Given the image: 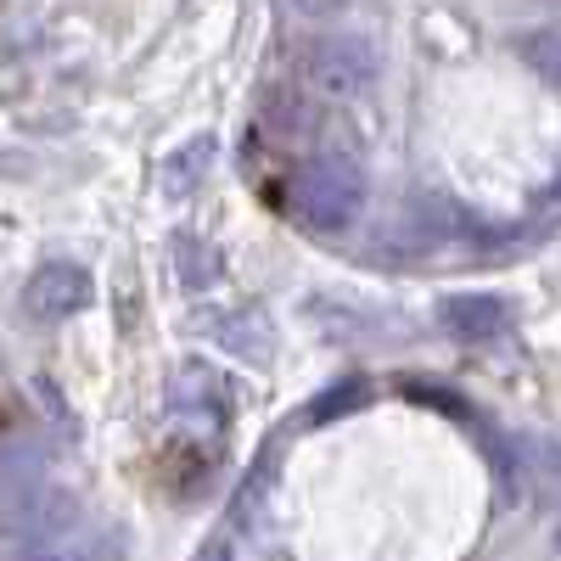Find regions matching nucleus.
<instances>
[{
  "label": "nucleus",
  "instance_id": "nucleus-2",
  "mask_svg": "<svg viewBox=\"0 0 561 561\" xmlns=\"http://www.w3.org/2000/svg\"><path fill=\"white\" fill-rule=\"evenodd\" d=\"M377 68H382V57H377V45H370L365 34H325V39L309 45V57H304V79L325 102L365 96V90L377 84Z\"/></svg>",
  "mask_w": 561,
  "mask_h": 561
},
{
  "label": "nucleus",
  "instance_id": "nucleus-3",
  "mask_svg": "<svg viewBox=\"0 0 561 561\" xmlns=\"http://www.w3.org/2000/svg\"><path fill=\"white\" fill-rule=\"evenodd\" d=\"M90 298H96V280H90L84 264H39L34 280L23 287V309L34 320H68L90 309Z\"/></svg>",
  "mask_w": 561,
  "mask_h": 561
},
{
  "label": "nucleus",
  "instance_id": "nucleus-1",
  "mask_svg": "<svg viewBox=\"0 0 561 561\" xmlns=\"http://www.w3.org/2000/svg\"><path fill=\"white\" fill-rule=\"evenodd\" d=\"M287 208L304 230H320V237H343L348 225H359L365 208L359 152L343 147V140H325L320 152H309L287 180Z\"/></svg>",
  "mask_w": 561,
  "mask_h": 561
},
{
  "label": "nucleus",
  "instance_id": "nucleus-5",
  "mask_svg": "<svg viewBox=\"0 0 561 561\" xmlns=\"http://www.w3.org/2000/svg\"><path fill=\"white\" fill-rule=\"evenodd\" d=\"M365 399H370V382H359V377H348V382H337V388H325V393L309 404V427H320V421H337V415L359 410Z\"/></svg>",
  "mask_w": 561,
  "mask_h": 561
},
{
  "label": "nucleus",
  "instance_id": "nucleus-8",
  "mask_svg": "<svg viewBox=\"0 0 561 561\" xmlns=\"http://www.w3.org/2000/svg\"><path fill=\"white\" fill-rule=\"evenodd\" d=\"M556 550H561V523H556Z\"/></svg>",
  "mask_w": 561,
  "mask_h": 561
},
{
  "label": "nucleus",
  "instance_id": "nucleus-6",
  "mask_svg": "<svg viewBox=\"0 0 561 561\" xmlns=\"http://www.w3.org/2000/svg\"><path fill=\"white\" fill-rule=\"evenodd\" d=\"M523 57H528V68H534L539 79L561 84V34H556V28L528 34V39H523Z\"/></svg>",
  "mask_w": 561,
  "mask_h": 561
},
{
  "label": "nucleus",
  "instance_id": "nucleus-7",
  "mask_svg": "<svg viewBox=\"0 0 561 561\" xmlns=\"http://www.w3.org/2000/svg\"><path fill=\"white\" fill-rule=\"evenodd\" d=\"M208 158H214V135H197V152L185 147V152H174V158H169V180H174L180 169H192V180H197V174L208 169Z\"/></svg>",
  "mask_w": 561,
  "mask_h": 561
},
{
  "label": "nucleus",
  "instance_id": "nucleus-4",
  "mask_svg": "<svg viewBox=\"0 0 561 561\" xmlns=\"http://www.w3.org/2000/svg\"><path fill=\"white\" fill-rule=\"evenodd\" d=\"M438 320L455 343H489L505 332V298L494 293H455L438 304Z\"/></svg>",
  "mask_w": 561,
  "mask_h": 561
}]
</instances>
